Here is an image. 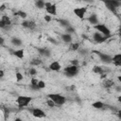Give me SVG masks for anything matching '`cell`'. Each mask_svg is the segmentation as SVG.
I'll use <instances>...</instances> for the list:
<instances>
[{
  "mask_svg": "<svg viewBox=\"0 0 121 121\" xmlns=\"http://www.w3.org/2000/svg\"><path fill=\"white\" fill-rule=\"evenodd\" d=\"M47 98L51 99L57 106H62L66 102V97L60 94H48Z\"/></svg>",
  "mask_w": 121,
  "mask_h": 121,
  "instance_id": "6da1fadb",
  "label": "cell"
},
{
  "mask_svg": "<svg viewBox=\"0 0 121 121\" xmlns=\"http://www.w3.org/2000/svg\"><path fill=\"white\" fill-rule=\"evenodd\" d=\"M32 100V97L31 96H28V95H19L17 98H16V104L18 105L19 108H24V107H26Z\"/></svg>",
  "mask_w": 121,
  "mask_h": 121,
  "instance_id": "7a4b0ae2",
  "label": "cell"
},
{
  "mask_svg": "<svg viewBox=\"0 0 121 121\" xmlns=\"http://www.w3.org/2000/svg\"><path fill=\"white\" fill-rule=\"evenodd\" d=\"M78 71H79V68L78 66H76V65H70L64 68V74L69 78L76 77L78 74Z\"/></svg>",
  "mask_w": 121,
  "mask_h": 121,
  "instance_id": "3957f363",
  "label": "cell"
},
{
  "mask_svg": "<svg viewBox=\"0 0 121 121\" xmlns=\"http://www.w3.org/2000/svg\"><path fill=\"white\" fill-rule=\"evenodd\" d=\"M94 28L96 31L100 32L104 36H107V37H110L111 36V30H110V28L106 25H104V24H98L96 26H94Z\"/></svg>",
  "mask_w": 121,
  "mask_h": 121,
  "instance_id": "277c9868",
  "label": "cell"
},
{
  "mask_svg": "<svg viewBox=\"0 0 121 121\" xmlns=\"http://www.w3.org/2000/svg\"><path fill=\"white\" fill-rule=\"evenodd\" d=\"M104 4H105L106 8L109 10H111L112 12H113V13H116V9L121 6V2L120 1H115V0H113V1L112 0L106 1V2H104Z\"/></svg>",
  "mask_w": 121,
  "mask_h": 121,
  "instance_id": "5b68a950",
  "label": "cell"
},
{
  "mask_svg": "<svg viewBox=\"0 0 121 121\" xmlns=\"http://www.w3.org/2000/svg\"><path fill=\"white\" fill-rule=\"evenodd\" d=\"M95 53L99 57L100 60L104 63H112V57H111L110 55L106 54V53H102L100 51H95Z\"/></svg>",
  "mask_w": 121,
  "mask_h": 121,
  "instance_id": "8992f818",
  "label": "cell"
},
{
  "mask_svg": "<svg viewBox=\"0 0 121 121\" xmlns=\"http://www.w3.org/2000/svg\"><path fill=\"white\" fill-rule=\"evenodd\" d=\"M45 10L50 15H56L57 14V6L50 2H45Z\"/></svg>",
  "mask_w": 121,
  "mask_h": 121,
  "instance_id": "52a82bcc",
  "label": "cell"
},
{
  "mask_svg": "<svg viewBox=\"0 0 121 121\" xmlns=\"http://www.w3.org/2000/svg\"><path fill=\"white\" fill-rule=\"evenodd\" d=\"M74 13H75V15L78 17V18H79V19H83L84 18V16H85V14H86V11H87V8H85V7H80V8H76V9H74Z\"/></svg>",
  "mask_w": 121,
  "mask_h": 121,
  "instance_id": "ba28073f",
  "label": "cell"
},
{
  "mask_svg": "<svg viewBox=\"0 0 121 121\" xmlns=\"http://www.w3.org/2000/svg\"><path fill=\"white\" fill-rule=\"evenodd\" d=\"M108 38H109V37L102 35V34H101L100 32H98V31H95L94 34H93V39H94V41H95V43H98L105 42Z\"/></svg>",
  "mask_w": 121,
  "mask_h": 121,
  "instance_id": "9c48e42d",
  "label": "cell"
},
{
  "mask_svg": "<svg viewBox=\"0 0 121 121\" xmlns=\"http://www.w3.org/2000/svg\"><path fill=\"white\" fill-rule=\"evenodd\" d=\"M30 112H31L32 115L34 117H36V118H43V117H45V112L40 108H33V109L30 110Z\"/></svg>",
  "mask_w": 121,
  "mask_h": 121,
  "instance_id": "30bf717a",
  "label": "cell"
},
{
  "mask_svg": "<svg viewBox=\"0 0 121 121\" xmlns=\"http://www.w3.org/2000/svg\"><path fill=\"white\" fill-rule=\"evenodd\" d=\"M11 25V20L9 17H8L7 15H2L1 20H0V27L1 28H5L6 26H9Z\"/></svg>",
  "mask_w": 121,
  "mask_h": 121,
  "instance_id": "8fae6325",
  "label": "cell"
},
{
  "mask_svg": "<svg viewBox=\"0 0 121 121\" xmlns=\"http://www.w3.org/2000/svg\"><path fill=\"white\" fill-rule=\"evenodd\" d=\"M49 70H51V71H54V72H58V71H60V68H61V65H60V63L59 62V61H57V60H55V61H53V62H51L50 63V65H49Z\"/></svg>",
  "mask_w": 121,
  "mask_h": 121,
  "instance_id": "7c38bea8",
  "label": "cell"
},
{
  "mask_svg": "<svg viewBox=\"0 0 121 121\" xmlns=\"http://www.w3.org/2000/svg\"><path fill=\"white\" fill-rule=\"evenodd\" d=\"M22 26L26 28H29V29H34L36 26V23L34 21H23Z\"/></svg>",
  "mask_w": 121,
  "mask_h": 121,
  "instance_id": "4fadbf2b",
  "label": "cell"
},
{
  "mask_svg": "<svg viewBox=\"0 0 121 121\" xmlns=\"http://www.w3.org/2000/svg\"><path fill=\"white\" fill-rule=\"evenodd\" d=\"M87 20H88V22H89L91 25H93V26L99 24L98 19H97V16H96V14H95V13H94V14H91V15L88 17Z\"/></svg>",
  "mask_w": 121,
  "mask_h": 121,
  "instance_id": "5bb4252c",
  "label": "cell"
},
{
  "mask_svg": "<svg viewBox=\"0 0 121 121\" xmlns=\"http://www.w3.org/2000/svg\"><path fill=\"white\" fill-rule=\"evenodd\" d=\"M38 52L40 53V55H42V56H43V57H46V58H48V57L51 56V52H50V50H49L48 48H46V47L38 48Z\"/></svg>",
  "mask_w": 121,
  "mask_h": 121,
  "instance_id": "9a60e30c",
  "label": "cell"
},
{
  "mask_svg": "<svg viewBox=\"0 0 121 121\" xmlns=\"http://www.w3.org/2000/svg\"><path fill=\"white\" fill-rule=\"evenodd\" d=\"M112 63H113L115 66L121 67V53L115 54V55L112 57Z\"/></svg>",
  "mask_w": 121,
  "mask_h": 121,
  "instance_id": "2e32d148",
  "label": "cell"
},
{
  "mask_svg": "<svg viewBox=\"0 0 121 121\" xmlns=\"http://www.w3.org/2000/svg\"><path fill=\"white\" fill-rule=\"evenodd\" d=\"M60 39L64 43H71L73 38H72V35L71 34H69V33H63V34L60 35Z\"/></svg>",
  "mask_w": 121,
  "mask_h": 121,
  "instance_id": "e0dca14e",
  "label": "cell"
},
{
  "mask_svg": "<svg viewBox=\"0 0 121 121\" xmlns=\"http://www.w3.org/2000/svg\"><path fill=\"white\" fill-rule=\"evenodd\" d=\"M12 54H13L16 58H18V59H20V60L24 59V57H25L24 49H17V50H14V51H12Z\"/></svg>",
  "mask_w": 121,
  "mask_h": 121,
  "instance_id": "ac0fdd59",
  "label": "cell"
},
{
  "mask_svg": "<svg viewBox=\"0 0 121 121\" xmlns=\"http://www.w3.org/2000/svg\"><path fill=\"white\" fill-rule=\"evenodd\" d=\"M102 85H103V87H104V88L109 89V88H111V87H112V86L114 85V82H113L112 79L105 78V79L102 81Z\"/></svg>",
  "mask_w": 121,
  "mask_h": 121,
  "instance_id": "d6986e66",
  "label": "cell"
},
{
  "mask_svg": "<svg viewBox=\"0 0 121 121\" xmlns=\"http://www.w3.org/2000/svg\"><path fill=\"white\" fill-rule=\"evenodd\" d=\"M10 42H11V43H12L13 45H15V46H20V45H22V40L19 39V38H17V37H12L11 40H10Z\"/></svg>",
  "mask_w": 121,
  "mask_h": 121,
  "instance_id": "ffe728a7",
  "label": "cell"
},
{
  "mask_svg": "<svg viewBox=\"0 0 121 121\" xmlns=\"http://www.w3.org/2000/svg\"><path fill=\"white\" fill-rule=\"evenodd\" d=\"M38 82L39 80L36 79V78H31V81H30V88L33 89V90H39V87H38Z\"/></svg>",
  "mask_w": 121,
  "mask_h": 121,
  "instance_id": "44dd1931",
  "label": "cell"
},
{
  "mask_svg": "<svg viewBox=\"0 0 121 121\" xmlns=\"http://www.w3.org/2000/svg\"><path fill=\"white\" fill-rule=\"evenodd\" d=\"M93 72L95 73V74H99V75L104 74V70H103V68H102L101 66H97V65H95V66L93 67Z\"/></svg>",
  "mask_w": 121,
  "mask_h": 121,
  "instance_id": "7402d4cb",
  "label": "cell"
},
{
  "mask_svg": "<svg viewBox=\"0 0 121 121\" xmlns=\"http://www.w3.org/2000/svg\"><path fill=\"white\" fill-rule=\"evenodd\" d=\"M92 106H93V108H95V109H102V108L104 107V103L101 102V101H95V102H94V103L92 104Z\"/></svg>",
  "mask_w": 121,
  "mask_h": 121,
  "instance_id": "603a6c76",
  "label": "cell"
},
{
  "mask_svg": "<svg viewBox=\"0 0 121 121\" xmlns=\"http://www.w3.org/2000/svg\"><path fill=\"white\" fill-rule=\"evenodd\" d=\"M35 6L38 9H45V2L44 1H41V0L36 1L35 2Z\"/></svg>",
  "mask_w": 121,
  "mask_h": 121,
  "instance_id": "cb8c5ba5",
  "label": "cell"
},
{
  "mask_svg": "<svg viewBox=\"0 0 121 121\" xmlns=\"http://www.w3.org/2000/svg\"><path fill=\"white\" fill-rule=\"evenodd\" d=\"M14 15H18L20 18H23V19H26V16H27L26 12V11H23V10H19V11L15 12V14H14Z\"/></svg>",
  "mask_w": 121,
  "mask_h": 121,
  "instance_id": "d4e9b609",
  "label": "cell"
},
{
  "mask_svg": "<svg viewBox=\"0 0 121 121\" xmlns=\"http://www.w3.org/2000/svg\"><path fill=\"white\" fill-rule=\"evenodd\" d=\"M59 22H60V24L62 26H64L65 28H66V27H68V26H70V24H69V22H68L67 20H64V19H60Z\"/></svg>",
  "mask_w": 121,
  "mask_h": 121,
  "instance_id": "484cf974",
  "label": "cell"
},
{
  "mask_svg": "<svg viewBox=\"0 0 121 121\" xmlns=\"http://www.w3.org/2000/svg\"><path fill=\"white\" fill-rule=\"evenodd\" d=\"M15 78H16V80L19 82V81L23 80L24 76H23V74H21L20 72H16V73H15Z\"/></svg>",
  "mask_w": 121,
  "mask_h": 121,
  "instance_id": "4316f807",
  "label": "cell"
},
{
  "mask_svg": "<svg viewBox=\"0 0 121 121\" xmlns=\"http://www.w3.org/2000/svg\"><path fill=\"white\" fill-rule=\"evenodd\" d=\"M70 48H71V50H73V51L78 50V48H79V43H72V44L70 45Z\"/></svg>",
  "mask_w": 121,
  "mask_h": 121,
  "instance_id": "83f0119b",
  "label": "cell"
},
{
  "mask_svg": "<svg viewBox=\"0 0 121 121\" xmlns=\"http://www.w3.org/2000/svg\"><path fill=\"white\" fill-rule=\"evenodd\" d=\"M30 63H31L32 65H40V64L42 63V60H39V59H33V60L30 61Z\"/></svg>",
  "mask_w": 121,
  "mask_h": 121,
  "instance_id": "f1b7e54d",
  "label": "cell"
},
{
  "mask_svg": "<svg viewBox=\"0 0 121 121\" xmlns=\"http://www.w3.org/2000/svg\"><path fill=\"white\" fill-rule=\"evenodd\" d=\"M45 86H46V84H45V82H44L43 80H39V82H38L39 90H40V89H44Z\"/></svg>",
  "mask_w": 121,
  "mask_h": 121,
  "instance_id": "f546056e",
  "label": "cell"
},
{
  "mask_svg": "<svg viewBox=\"0 0 121 121\" xmlns=\"http://www.w3.org/2000/svg\"><path fill=\"white\" fill-rule=\"evenodd\" d=\"M65 33H69V34H71V33H74L75 32V29H74V27H72L71 26H69L68 27H66L65 28Z\"/></svg>",
  "mask_w": 121,
  "mask_h": 121,
  "instance_id": "4dcf8cb0",
  "label": "cell"
},
{
  "mask_svg": "<svg viewBox=\"0 0 121 121\" xmlns=\"http://www.w3.org/2000/svg\"><path fill=\"white\" fill-rule=\"evenodd\" d=\"M46 104H47V106H48V107H50V108H53V107H55V105H56V104H55L51 99H49V98L47 99Z\"/></svg>",
  "mask_w": 121,
  "mask_h": 121,
  "instance_id": "1f68e13d",
  "label": "cell"
},
{
  "mask_svg": "<svg viewBox=\"0 0 121 121\" xmlns=\"http://www.w3.org/2000/svg\"><path fill=\"white\" fill-rule=\"evenodd\" d=\"M36 73H37V71H36L35 68H30V69H29V74H30V76H34V75H36Z\"/></svg>",
  "mask_w": 121,
  "mask_h": 121,
  "instance_id": "d6a6232c",
  "label": "cell"
},
{
  "mask_svg": "<svg viewBox=\"0 0 121 121\" xmlns=\"http://www.w3.org/2000/svg\"><path fill=\"white\" fill-rule=\"evenodd\" d=\"M71 62H72V65H76V66H78V60H73Z\"/></svg>",
  "mask_w": 121,
  "mask_h": 121,
  "instance_id": "836d02e7",
  "label": "cell"
},
{
  "mask_svg": "<svg viewBox=\"0 0 121 121\" xmlns=\"http://www.w3.org/2000/svg\"><path fill=\"white\" fill-rule=\"evenodd\" d=\"M44 20H45L46 22H50V21H51V16H50V15H45V16H44Z\"/></svg>",
  "mask_w": 121,
  "mask_h": 121,
  "instance_id": "e575fe53",
  "label": "cell"
},
{
  "mask_svg": "<svg viewBox=\"0 0 121 121\" xmlns=\"http://www.w3.org/2000/svg\"><path fill=\"white\" fill-rule=\"evenodd\" d=\"M3 77H4V70H3V69H1V70H0V78H2Z\"/></svg>",
  "mask_w": 121,
  "mask_h": 121,
  "instance_id": "d590c367",
  "label": "cell"
},
{
  "mask_svg": "<svg viewBox=\"0 0 121 121\" xmlns=\"http://www.w3.org/2000/svg\"><path fill=\"white\" fill-rule=\"evenodd\" d=\"M117 116H118V118L121 120V110H119V111L117 112Z\"/></svg>",
  "mask_w": 121,
  "mask_h": 121,
  "instance_id": "8d00e7d4",
  "label": "cell"
},
{
  "mask_svg": "<svg viewBox=\"0 0 121 121\" xmlns=\"http://www.w3.org/2000/svg\"><path fill=\"white\" fill-rule=\"evenodd\" d=\"M5 9V5L4 4H2L1 6H0V11H3Z\"/></svg>",
  "mask_w": 121,
  "mask_h": 121,
  "instance_id": "74e56055",
  "label": "cell"
},
{
  "mask_svg": "<svg viewBox=\"0 0 121 121\" xmlns=\"http://www.w3.org/2000/svg\"><path fill=\"white\" fill-rule=\"evenodd\" d=\"M115 90H116L117 92H121V86H116V87H115Z\"/></svg>",
  "mask_w": 121,
  "mask_h": 121,
  "instance_id": "f35d334b",
  "label": "cell"
},
{
  "mask_svg": "<svg viewBox=\"0 0 121 121\" xmlns=\"http://www.w3.org/2000/svg\"><path fill=\"white\" fill-rule=\"evenodd\" d=\"M86 51H87L86 49H83V50H81V51H80V54H81V55H85V54H86V53H85Z\"/></svg>",
  "mask_w": 121,
  "mask_h": 121,
  "instance_id": "ab89813d",
  "label": "cell"
},
{
  "mask_svg": "<svg viewBox=\"0 0 121 121\" xmlns=\"http://www.w3.org/2000/svg\"><path fill=\"white\" fill-rule=\"evenodd\" d=\"M13 121H23V120H22L21 118H18V117H17V118H15Z\"/></svg>",
  "mask_w": 121,
  "mask_h": 121,
  "instance_id": "60d3db41",
  "label": "cell"
},
{
  "mask_svg": "<svg viewBox=\"0 0 121 121\" xmlns=\"http://www.w3.org/2000/svg\"><path fill=\"white\" fill-rule=\"evenodd\" d=\"M117 79H118L119 82H121V76H118V77H117Z\"/></svg>",
  "mask_w": 121,
  "mask_h": 121,
  "instance_id": "b9f144b4",
  "label": "cell"
},
{
  "mask_svg": "<svg viewBox=\"0 0 121 121\" xmlns=\"http://www.w3.org/2000/svg\"><path fill=\"white\" fill-rule=\"evenodd\" d=\"M117 100H118V102H121V95H119V96L117 97Z\"/></svg>",
  "mask_w": 121,
  "mask_h": 121,
  "instance_id": "7bdbcfd3",
  "label": "cell"
},
{
  "mask_svg": "<svg viewBox=\"0 0 121 121\" xmlns=\"http://www.w3.org/2000/svg\"><path fill=\"white\" fill-rule=\"evenodd\" d=\"M119 32H121V25H120V26H119Z\"/></svg>",
  "mask_w": 121,
  "mask_h": 121,
  "instance_id": "ee69618b",
  "label": "cell"
},
{
  "mask_svg": "<svg viewBox=\"0 0 121 121\" xmlns=\"http://www.w3.org/2000/svg\"><path fill=\"white\" fill-rule=\"evenodd\" d=\"M118 36H119V37H121V32H119V33H118Z\"/></svg>",
  "mask_w": 121,
  "mask_h": 121,
  "instance_id": "f6af8a7d",
  "label": "cell"
}]
</instances>
